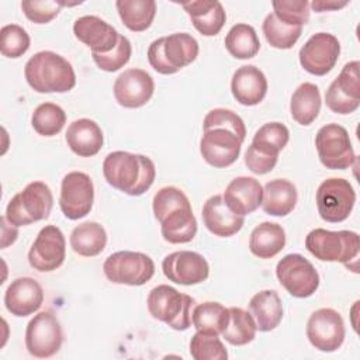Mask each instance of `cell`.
Returning <instances> with one entry per match:
<instances>
[{
    "label": "cell",
    "mask_w": 360,
    "mask_h": 360,
    "mask_svg": "<svg viewBox=\"0 0 360 360\" xmlns=\"http://www.w3.org/2000/svg\"><path fill=\"white\" fill-rule=\"evenodd\" d=\"M155 218L160 222V232L166 242L188 243L197 233V219L187 195L177 187H162L152 201Z\"/></svg>",
    "instance_id": "cell-1"
},
{
    "label": "cell",
    "mask_w": 360,
    "mask_h": 360,
    "mask_svg": "<svg viewBox=\"0 0 360 360\" xmlns=\"http://www.w3.org/2000/svg\"><path fill=\"white\" fill-rule=\"evenodd\" d=\"M103 174L111 187L136 197L150 188L155 181L156 167L152 159L145 155L115 150L105 156Z\"/></svg>",
    "instance_id": "cell-2"
},
{
    "label": "cell",
    "mask_w": 360,
    "mask_h": 360,
    "mask_svg": "<svg viewBox=\"0 0 360 360\" xmlns=\"http://www.w3.org/2000/svg\"><path fill=\"white\" fill-rule=\"evenodd\" d=\"M25 80L37 93H66L76 86L70 62L52 51H41L28 59Z\"/></svg>",
    "instance_id": "cell-3"
},
{
    "label": "cell",
    "mask_w": 360,
    "mask_h": 360,
    "mask_svg": "<svg viewBox=\"0 0 360 360\" xmlns=\"http://www.w3.org/2000/svg\"><path fill=\"white\" fill-rule=\"evenodd\" d=\"M198 42L187 32H174L155 39L148 48V60L160 75H173L198 56Z\"/></svg>",
    "instance_id": "cell-4"
},
{
    "label": "cell",
    "mask_w": 360,
    "mask_h": 360,
    "mask_svg": "<svg viewBox=\"0 0 360 360\" xmlns=\"http://www.w3.org/2000/svg\"><path fill=\"white\" fill-rule=\"evenodd\" d=\"M307 250L321 262H339L347 269L350 262L357 263L360 238L353 231L312 229L305 238Z\"/></svg>",
    "instance_id": "cell-5"
},
{
    "label": "cell",
    "mask_w": 360,
    "mask_h": 360,
    "mask_svg": "<svg viewBox=\"0 0 360 360\" xmlns=\"http://www.w3.org/2000/svg\"><path fill=\"white\" fill-rule=\"evenodd\" d=\"M194 304V298L179 292L167 284L153 287L146 300L149 314L174 330H187L191 326V308Z\"/></svg>",
    "instance_id": "cell-6"
},
{
    "label": "cell",
    "mask_w": 360,
    "mask_h": 360,
    "mask_svg": "<svg viewBox=\"0 0 360 360\" xmlns=\"http://www.w3.org/2000/svg\"><path fill=\"white\" fill-rule=\"evenodd\" d=\"M52 205L53 195L49 186L44 181H32L8 201L4 217L14 226H24L46 219Z\"/></svg>",
    "instance_id": "cell-7"
},
{
    "label": "cell",
    "mask_w": 360,
    "mask_h": 360,
    "mask_svg": "<svg viewBox=\"0 0 360 360\" xmlns=\"http://www.w3.org/2000/svg\"><path fill=\"white\" fill-rule=\"evenodd\" d=\"M103 271L107 280L114 284L138 287L153 277L155 263L142 252L120 250L104 260Z\"/></svg>",
    "instance_id": "cell-8"
},
{
    "label": "cell",
    "mask_w": 360,
    "mask_h": 360,
    "mask_svg": "<svg viewBox=\"0 0 360 360\" xmlns=\"http://www.w3.org/2000/svg\"><path fill=\"white\" fill-rule=\"evenodd\" d=\"M315 146L321 163L326 169L345 170L356 162L349 132L339 124L330 122L319 128Z\"/></svg>",
    "instance_id": "cell-9"
},
{
    "label": "cell",
    "mask_w": 360,
    "mask_h": 360,
    "mask_svg": "<svg viewBox=\"0 0 360 360\" xmlns=\"http://www.w3.org/2000/svg\"><path fill=\"white\" fill-rule=\"evenodd\" d=\"M319 217L326 222H342L349 218L354 202L356 193L352 184L340 177L323 180L315 195Z\"/></svg>",
    "instance_id": "cell-10"
},
{
    "label": "cell",
    "mask_w": 360,
    "mask_h": 360,
    "mask_svg": "<svg viewBox=\"0 0 360 360\" xmlns=\"http://www.w3.org/2000/svg\"><path fill=\"white\" fill-rule=\"evenodd\" d=\"M276 276L280 284L295 298H308L319 287L316 269L300 253H290L278 260Z\"/></svg>",
    "instance_id": "cell-11"
},
{
    "label": "cell",
    "mask_w": 360,
    "mask_h": 360,
    "mask_svg": "<svg viewBox=\"0 0 360 360\" xmlns=\"http://www.w3.org/2000/svg\"><path fill=\"white\" fill-rule=\"evenodd\" d=\"M63 342L62 326L51 311L37 314L25 329V347L28 353L38 359L55 356Z\"/></svg>",
    "instance_id": "cell-12"
},
{
    "label": "cell",
    "mask_w": 360,
    "mask_h": 360,
    "mask_svg": "<svg viewBox=\"0 0 360 360\" xmlns=\"http://www.w3.org/2000/svg\"><path fill=\"white\" fill-rule=\"evenodd\" d=\"M94 184L83 172H69L60 183L59 207L68 219L84 218L93 208Z\"/></svg>",
    "instance_id": "cell-13"
},
{
    "label": "cell",
    "mask_w": 360,
    "mask_h": 360,
    "mask_svg": "<svg viewBox=\"0 0 360 360\" xmlns=\"http://www.w3.org/2000/svg\"><path fill=\"white\" fill-rule=\"evenodd\" d=\"M345 322L342 315L332 308H319L307 322V338L321 352H336L345 342Z\"/></svg>",
    "instance_id": "cell-14"
},
{
    "label": "cell",
    "mask_w": 360,
    "mask_h": 360,
    "mask_svg": "<svg viewBox=\"0 0 360 360\" xmlns=\"http://www.w3.org/2000/svg\"><path fill=\"white\" fill-rule=\"evenodd\" d=\"M66 257V240L63 232L55 225L44 226L30 252L28 263L32 269L41 273H49L59 269Z\"/></svg>",
    "instance_id": "cell-15"
},
{
    "label": "cell",
    "mask_w": 360,
    "mask_h": 360,
    "mask_svg": "<svg viewBox=\"0 0 360 360\" xmlns=\"http://www.w3.org/2000/svg\"><path fill=\"white\" fill-rule=\"evenodd\" d=\"M339 55V39L329 32H316L304 44L298 56L304 70L315 76H325L335 68Z\"/></svg>",
    "instance_id": "cell-16"
},
{
    "label": "cell",
    "mask_w": 360,
    "mask_h": 360,
    "mask_svg": "<svg viewBox=\"0 0 360 360\" xmlns=\"http://www.w3.org/2000/svg\"><path fill=\"white\" fill-rule=\"evenodd\" d=\"M162 270L169 281L180 285H195L210 276V264L205 257L191 250H177L162 262Z\"/></svg>",
    "instance_id": "cell-17"
},
{
    "label": "cell",
    "mask_w": 360,
    "mask_h": 360,
    "mask_svg": "<svg viewBox=\"0 0 360 360\" xmlns=\"http://www.w3.org/2000/svg\"><path fill=\"white\" fill-rule=\"evenodd\" d=\"M243 141L232 131L225 128H211L204 131L200 141L202 159L214 167H228L236 162L240 155Z\"/></svg>",
    "instance_id": "cell-18"
},
{
    "label": "cell",
    "mask_w": 360,
    "mask_h": 360,
    "mask_svg": "<svg viewBox=\"0 0 360 360\" xmlns=\"http://www.w3.org/2000/svg\"><path fill=\"white\" fill-rule=\"evenodd\" d=\"M114 97L121 107L139 108L153 96L155 82L143 69H127L114 82Z\"/></svg>",
    "instance_id": "cell-19"
},
{
    "label": "cell",
    "mask_w": 360,
    "mask_h": 360,
    "mask_svg": "<svg viewBox=\"0 0 360 360\" xmlns=\"http://www.w3.org/2000/svg\"><path fill=\"white\" fill-rule=\"evenodd\" d=\"M75 37L91 49V53H108L118 44V31L97 15L79 17L73 24Z\"/></svg>",
    "instance_id": "cell-20"
},
{
    "label": "cell",
    "mask_w": 360,
    "mask_h": 360,
    "mask_svg": "<svg viewBox=\"0 0 360 360\" xmlns=\"http://www.w3.org/2000/svg\"><path fill=\"white\" fill-rule=\"evenodd\" d=\"M44 302L41 284L31 277H20L10 283L4 292V305L14 316H28L38 311Z\"/></svg>",
    "instance_id": "cell-21"
},
{
    "label": "cell",
    "mask_w": 360,
    "mask_h": 360,
    "mask_svg": "<svg viewBox=\"0 0 360 360\" xmlns=\"http://www.w3.org/2000/svg\"><path fill=\"white\" fill-rule=\"evenodd\" d=\"M222 198L232 212L245 217L262 205L263 187L255 177L239 176L226 186Z\"/></svg>",
    "instance_id": "cell-22"
},
{
    "label": "cell",
    "mask_w": 360,
    "mask_h": 360,
    "mask_svg": "<svg viewBox=\"0 0 360 360\" xmlns=\"http://www.w3.org/2000/svg\"><path fill=\"white\" fill-rule=\"evenodd\" d=\"M231 91L242 105H256L266 97L267 79L255 65H243L232 76Z\"/></svg>",
    "instance_id": "cell-23"
},
{
    "label": "cell",
    "mask_w": 360,
    "mask_h": 360,
    "mask_svg": "<svg viewBox=\"0 0 360 360\" xmlns=\"http://www.w3.org/2000/svg\"><path fill=\"white\" fill-rule=\"evenodd\" d=\"M201 215L205 228L221 238H229L238 233L245 224V217L232 212L221 194L212 195L204 202Z\"/></svg>",
    "instance_id": "cell-24"
},
{
    "label": "cell",
    "mask_w": 360,
    "mask_h": 360,
    "mask_svg": "<svg viewBox=\"0 0 360 360\" xmlns=\"http://www.w3.org/2000/svg\"><path fill=\"white\" fill-rule=\"evenodd\" d=\"M66 143L77 156L91 158L103 148V131L98 124L90 118L76 120L68 127Z\"/></svg>",
    "instance_id": "cell-25"
},
{
    "label": "cell",
    "mask_w": 360,
    "mask_h": 360,
    "mask_svg": "<svg viewBox=\"0 0 360 360\" xmlns=\"http://www.w3.org/2000/svg\"><path fill=\"white\" fill-rule=\"evenodd\" d=\"M181 7L188 14L194 28L204 37L217 35L226 21L225 10L217 0L188 1L181 3Z\"/></svg>",
    "instance_id": "cell-26"
},
{
    "label": "cell",
    "mask_w": 360,
    "mask_h": 360,
    "mask_svg": "<svg viewBox=\"0 0 360 360\" xmlns=\"http://www.w3.org/2000/svg\"><path fill=\"white\" fill-rule=\"evenodd\" d=\"M249 312L260 332L276 329L283 319V304L277 291L263 290L256 292L249 301Z\"/></svg>",
    "instance_id": "cell-27"
},
{
    "label": "cell",
    "mask_w": 360,
    "mask_h": 360,
    "mask_svg": "<svg viewBox=\"0 0 360 360\" xmlns=\"http://www.w3.org/2000/svg\"><path fill=\"white\" fill-rule=\"evenodd\" d=\"M298 194L295 186L287 179H274L263 188V211L273 217L288 215L297 204Z\"/></svg>",
    "instance_id": "cell-28"
},
{
    "label": "cell",
    "mask_w": 360,
    "mask_h": 360,
    "mask_svg": "<svg viewBox=\"0 0 360 360\" xmlns=\"http://www.w3.org/2000/svg\"><path fill=\"white\" fill-rule=\"evenodd\" d=\"M285 246L284 228L276 222H262L250 233L249 250L259 259H271Z\"/></svg>",
    "instance_id": "cell-29"
},
{
    "label": "cell",
    "mask_w": 360,
    "mask_h": 360,
    "mask_svg": "<svg viewBox=\"0 0 360 360\" xmlns=\"http://www.w3.org/2000/svg\"><path fill=\"white\" fill-rule=\"evenodd\" d=\"M69 242L73 252L79 256L93 257L104 250L107 245V232L101 224L87 221L72 231Z\"/></svg>",
    "instance_id": "cell-30"
},
{
    "label": "cell",
    "mask_w": 360,
    "mask_h": 360,
    "mask_svg": "<svg viewBox=\"0 0 360 360\" xmlns=\"http://www.w3.org/2000/svg\"><path fill=\"white\" fill-rule=\"evenodd\" d=\"M321 111V93L316 84L305 82L291 96L290 112L300 125L312 124Z\"/></svg>",
    "instance_id": "cell-31"
},
{
    "label": "cell",
    "mask_w": 360,
    "mask_h": 360,
    "mask_svg": "<svg viewBox=\"0 0 360 360\" xmlns=\"http://www.w3.org/2000/svg\"><path fill=\"white\" fill-rule=\"evenodd\" d=\"M115 7L124 25L134 32L148 30L156 14V3L153 0H118Z\"/></svg>",
    "instance_id": "cell-32"
},
{
    "label": "cell",
    "mask_w": 360,
    "mask_h": 360,
    "mask_svg": "<svg viewBox=\"0 0 360 360\" xmlns=\"http://www.w3.org/2000/svg\"><path fill=\"white\" fill-rule=\"evenodd\" d=\"M225 48L236 59H250L259 52L260 41L252 25L240 22L228 31Z\"/></svg>",
    "instance_id": "cell-33"
},
{
    "label": "cell",
    "mask_w": 360,
    "mask_h": 360,
    "mask_svg": "<svg viewBox=\"0 0 360 360\" xmlns=\"http://www.w3.org/2000/svg\"><path fill=\"white\" fill-rule=\"evenodd\" d=\"M229 321V309L219 302L207 301L193 308L191 322L197 330L221 335Z\"/></svg>",
    "instance_id": "cell-34"
},
{
    "label": "cell",
    "mask_w": 360,
    "mask_h": 360,
    "mask_svg": "<svg viewBox=\"0 0 360 360\" xmlns=\"http://www.w3.org/2000/svg\"><path fill=\"white\" fill-rule=\"evenodd\" d=\"M228 309L229 321L221 333L222 338L232 346H245L250 343L255 339L257 330L250 312L239 307H231Z\"/></svg>",
    "instance_id": "cell-35"
},
{
    "label": "cell",
    "mask_w": 360,
    "mask_h": 360,
    "mask_svg": "<svg viewBox=\"0 0 360 360\" xmlns=\"http://www.w3.org/2000/svg\"><path fill=\"white\" fill-rule=\"evenodd\" d=\"M288 128L281 122H267L262 125L252 141V146L259 152L270 156H278V153L288 143Z\"/></svg>",
    "instance_id": "cell-36"
},
{
    "label": "cell",
    "mask_w": 360,
    "mask_h": 360,
    "mask_svg": "<svg viewBox=\"0 0 360 360\" xmlns=\"http://www.w3.org/2000/svg\"><path fill=\"white\" fill-rule=\"evenodd\" d=\"M65 124L66 112L60 105L53 103L39 104L31 115V125L34 131L42 136H55L62 131Z\"/></svg>",
    "instance_id": "cell-37"
},
{
    "label": "cell",
    "mask_w": 360,
    "mask_h": 360,
    "mask_svg": "<svg viewBox=\"0 0 360 360\" xmlns=\"http://www.w3.org/2000/svg\"><path fill=\"white\" fill-rule=\"evenodd\" d=\"M263 34L266 41L277 49H290L298 41L302 27H294L278 20L274 13L266 15L263 25Z\"/></svg>",
    "instance_id": "cell-38"
},
{
    "label": "cell",
    "mask_w": 360,
    "mask_h": 360,
    "mask_svg": "<svg viewBox=\"0 0 360 360\" xmlns=\"http://www.w3.org/2000/svg\"><path fill=\"white\" fill-rule=\"evenodd\" d=\"M211 332L197 330L190 340V354L195 360H226L228 352L225 345Z\"/></svg>",
    "instance_id": "cell-39"
},
{
    "label": "cell",
    "mask_w": 360,
    "mask_h": 360,
    "mask_svg": "<svg viewBox=\"0 0 360 360\" xmlns=\"http://www.w3.org/2000/svg\"><path fill=\"white\" fill-rule=\"evenodd\" d=\"M30 48V35L17 24H7L0 31V52L6 58H20Z\"/></svg>",
    "instance_id": "cell-40"
},
{
    "label": "cell",
    "mask_w": 360,
    "mask_h": 360,
    "mask_svg": "<svg viewBox=\"0 0 360 360\" xmlns=\"http://www.w3.org/2000/svg\"><path fill=\"white\" fill-rule=\"evenodd\" d=\"M211 128L229 129L242 141H245L246 138V127L243 120L236 112L228 108H214L207 112L202 121V129L207 131Z\"/></svg>",
    "instance_id": "cell-41"
},
{
    "label": "cell",
    "mask_w": 360,
    "mask_h": 360,
    "mask_svg": "<svg viewBox=\"0 0 360 360\" xmlns=\"http://www.w3.org/2000/svg\"><path fill=\"white\" fill-rule=\"evenodd\" d=\"M271 6L274 15L288 25L302 27L309 20V3L307 0H276Z\"/></svg>",
    "instance_id": "cell-42"
},
{
    "label": "cell",
    "mask_w": 360,
    "mask_h": 360,
    "mask_svg": "<svg viewBox=\"0 0 360 360\" xmlns=\"http://www.w3.org/2000/svg\"><path fill=\"white\" fill-rule=\"evenodd\" d=\"M131 53H132V46L129 39L124 35H120L118 44L111 52L91 53V56L94 63L98 66V69L104 72H117L129 62Z\"/></svg>",
    "instance_id": "cell-43"
},
{
    "label": "cell",
    "mask_w": 360,
    "mask_h": 360,
    "mask_svg": "<svg viewBox=\"0 0 360 360\" xmlns=\"http://www.w3.org/2000/svg\"><path fill=\"white\" fill-rule=\"evenodd\" d=\"M60 7V1L53 0H25L21 3L22 13L35 24H46L52 21L59 14Z\"/></svg>",
    "instance_id": "cell-44"
},
{
    "label": "cell",
    "mask_w": 360,
    "mask_h": 360,
    "mask_svg": "<svg viewBox=\"0 0 360 360\" xmlns=\"http://www.w3.org/2000/svg\"><path fill=\"white\" fill-rule=\"evenodd\" d=\"M360 63L359 60L347 62L339 76L333 80L336 87L347 97L360 101V75H359Z\"/></svg>",
    "instance_id": "cell-45"
},
{
    "label": "cell",
    "mask_w": 360,
    "mask_h": 360,
    "mask_svg": "<svg viewBox=\"0 0 360 360\" xmlns=\"http://www.w3.org/2000/svg\"><path fill=\"white\" fill-rule=\"evenodd\" d=\"M325 103L330 111L342 115L354 112L360 105V101L345 96L333 82L330 83V86L325 93Z\"/></svg>",
    "instance_id": "cell-46"
},
{
    "label": "cell",
    "mask_w": 360,
    "mask_h": 360,
    "mask_svg": "<svg viewBox=\"0 0 360 360\" xmlns=\"http://www.w3.org/2000/svg\"><path fill=\"white\" fill-rule=\"evenodd\" d=\"M278 156H270L263 152H259L252 145L245 153V165L255 174H266L274 169L277 165Z\"/></svg>",
    "instance_id": "cell-47"
},
{
    "label": "cell",
    "mask_w": 360,
    "mask_h": 360,
    "mask_svg": "<svg viewBox=\"0 0 360 360\" xmlns=\"http://www.w3.org/2000/svg\"><path fill=\"white\" fill-rule=\"evenodd\" d=\"M18 226L11 225L6 217H1V249H6L8 245H13L18 236Z\"/></svg>",
    "instance_id": "cell-48"
},
{
    "label": "cell",
    "mask_w": 360,
    "mask_h": 360,
    "mask_svg": "<svg viewBox=\"0 0 360 360\" xmlns=\"http://www.w3.org/2000/svg\"><path fill=\"white\" fill-rule=\"evenodd\" d=\"M349 1H336V0H314L311 3V7L316 13H323V11H332V10H339L347 6Z\"/></svg>",
    "instance_id": "cell-49"
}]
</instances>
